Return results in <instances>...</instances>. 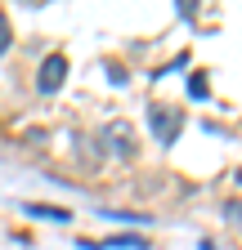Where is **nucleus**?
Returning a JSON list of instances; mask_svg holds the SVG:
<instances>
[{
    "label": "nucleus",
    "instance_id": "nucleus-1",
    "mask_svg": "<svg viewBox=\"0 0 242 250\" xmlns=\"http://www.w3.org/2000/svg\"><path fill=\"white\" fill-rule=\"evenodd\" d=\"M148 125H153V134H157L162 147H175L179 125H184V112H175V107H153V112H148Z\"/></svg>",
    "mask_w": 242,
    "mask_h": 250
},
{
    "label": "nucleus",
    "instance_id": "nucleus-2",
    "mask_svg": "<svg viewBox=\"0 0 242 250\" xmlns=\"http://www.w3.org/2000/svg\"><path fill=\"white\" fill-rule=\"evenodd\" d=\"M63 76H68V58H63V54H49V58L41 62V76H36V89H41V94H54L58 85H63Z\"/></svg>",
    "mask_w": 242,
    "mask_h": 250
},
{
    "label": "nucleus",
    "instance_id": "nucleus-3",
    "mask_svg": "<svg viewBox=\"0 0 242 250\" xmlns=\"http://www.w3.org/2000/svg\"><path fill=\"white\" fill-rule=\"evenodd\" d=\"M108 143H112L117 156H126V161L135 156V134H130V125H126V121H112V125H108Z\"/></svg>",
    "mask_w": 242,
    "mask_h": 250
},
{
    "label": "nucleus",
    "instance_id": "nucleus-4",
    "mask_svg": "<svg viewBox=\"0 0 242 250\" xmlns=\"http://www.w3.org/2000/svg\"><path fill=\"white\" fill-rule=\"evenodd\" d=\"M23 210H27V214H36V219H49V224H68V219H72L63 206H41V201H27Z\"/></svg>",
    "mask_w": 242,
    "mask_h": 250
},
{
    "label": "nucleus",
    "instance_id": "nucleus-5",
    "mask_svg": "<svg viewBox=\"0 0 242 250\" xmlns=\"http://www.w3.org/2000/svg\"><path fill=\"white\" fill-rule=\"evenodd\" d=\"M189 99H211V85H206V76H202V72H193V76H189Z\"/></svg>",
    "mask_w": 242,
    "mask_h": 250
},
{
    "label": "nucleus",
    "instance_id": "nucleus-6",
    "mask_svg": "<svg viewBox=\"0 0 242 250\" xmlns=\"http://www.w3.org/2000/svg\"><path fill=\"white\" fill-rule=\"evenodd\" d=\"M5 49H9V18L0 14V54H5Z\"/></svg>",
    "mask_w": 242,
    "mask_h": 250
},
{
    "label": "nucleus",
    "instance_id": "nucleus-7",
    "mask_svg": "<svg viewBox=\"0 0 242 250\" xmlns=\"http://www.w3.org/2000/svg\"><path fill=\"white\" fill-rule=\"evenodd\" d=\"M238 183H242V170H238Z\"/></svg>",
    "mask_w": 242,
    "mask_h": 250
}]
</instances>
